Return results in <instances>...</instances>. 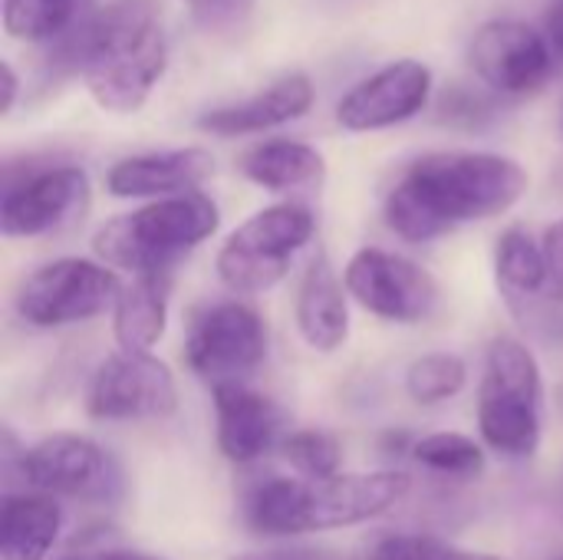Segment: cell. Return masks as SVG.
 <instances>
[{"mask_svg":"<svg viewBox=\"0 0 563 560\" xmlns=\"http://www.w3.org/2000/svg\"><path fill=\"white\" fill-rule=\"evenodd\" d=\"M528 172L492 152H432L416 158L386 195V224L412 244L435 241L459 224L515 208Z\"/></svg>","mask_w":563,"mask_h":560,"instance_id":"obj_1","label":"cell"},{"mask_svg":"<svg viewBox=\"0 0 563 560\" xmlns=\"http://www.w3.org/2000/svg\"><path fill=\"white\" fill-rule=\"evenodd\" d=\"M412 488L406 472H356L336 479H274L254 488L247 521L271 538L336 531L373 521L396 508Z\"/></svg>","mask_w":563,"mask_h":560,"instance_id":"obj_2","label":"cell"},{"mask_svg":"<svg viewBox=\"0 0 563 560\" xmlns=\"http://www.w3.org/2000/svg\"><path fill=\"white\" fill-rule=\"evenodd\" d=\"M168 63L165 33L152 0H112L92 10L82 79L109 112H135L158 86Z\"/></svg>","mask_w":563,"mask_h":560,"instance_id":"obj_3","label":"cell"},{"mask_svg":"<svg viewBox=\"0 0 563 560\" xmlns=\"http://www.w3.org/2000/svg\"><path fill=\"white\" fill-rule=\"evenodd\" d=\"M218 205L201 191H188L106 221L92 238V251L106 267H122L135 277L172 274L185 254L218 231Z\"/></svg>","mask_w":563,"mask_h":560,"instance_id":"obj_4","label":"cell"},{"mask_svg":"<svg viewBox=\"0 0 563 560\" xmlns=\"http://www.w3.org/2000/svg\"><path fill=\"white\" fill-rule=\"evenodd\" d=\"M478 429L492 452L531 459L544 429V380L538 356L515 337L488 347L478 386Z\"/></svg>","mask_w":563,"mask_h":560,"instance_id":"obj_5","label":"cell"},{"mask_svg":"<svg viewBox=\"0 0 563 560\" xmlns=\"http://www.w3.org/2000/svg\"><path fill=\"white\" fill-rule=\"evenodd\" d=\"M317 221L303 205H271L238 224L218 251V277L234 294H264L277 287L290 261L313 241Z\"/></svg>","mask_w":563,"mask_h":560,"instance_id":"obj_6","label":"cell"},{"mask_svg":"<svg viewBox=\"0 0 563 560\" xmlns=\"http://www.w3.org/2000/svg\"><path fill=\"white\" fill-rule=\"evenodd\" d=\"M122 284L112 267L86 257H59L33 271L20 294L16 310L26 323L40 330L86 323L109 307H115Z\"/></svg>","mask_w":563,"mask_h":560,"instance_id":"obj_7","label":"cell"},{"mask_svg":"<svg viewBox=\"0 0 563 560\" xmlns=\"http://www.w3.org/2000/svg\"><path fill=\"white\" fill-rule=\"evenodd\" d=\"M267 356V327L261 314L241 300H221L191 317L185 337V363L201 380L231 383L254 373Z\"/></svg>","mask_w":563,"mask_h":560,"instance_id":"obj_8","label":"cell"},{"mask_svg":"<svg viewBox=\"0 0 563 560\" xmlns=\"http://www.w3.org/2000/svg\"><path fill=\"white\" fill-rule=\"evenodd\" d=\"M26 485L49 498L109 505L122 495V472L112 455L86 436L56 432L40 439L20 459Z\"/></svg>","mask_w":563,"mask_h":560,"instance_id":"obj_9","label":"cell"},{"mask_svg":"<svg viewBox=\"0 0 563 560\" xmlns=\"http://www.w3.org/2000/svg\"><path fill=\"white\" fill-rule=\"evenodd\" d=\"M346 294L369 314L389 323H422L439 307L435 277L393 251L363 248L343 271Z\"/></svg>","mask_w":563,"mask_h":560,"instance_id":"obj_10","label":"cell"},{"mask_svg":"<svg viewBox=\"0 0 563 560\" xmlns=\"http://www.w3.org/2000/svg\"><path fill=\"white\" fill-rule=\"evenodd\" d=\"M86 409L99 422L168 419L178 409V386L172 370L152 353H112L92 373Z\"/></svg>","mask_w":563,"mask_h":560,"instance_id":"obj_11","label":"cell"},{"mask_svg":"<svg viewBox=\"0 0 563 560\" xmlns=\"http://www.w3.org/2000/svg\"><path fill=\"white\" fill-rule=\"evenodd\" d=\"M89 208V178L76 165L40 168L10 182L0 205L3 238H43L76 224Z\"/></svg>","mask_w":563,"mask_h":560,"instance_id":"obj_12","label":"cell"},{"mask_svg":"<svg viewBox=\"0 0 563 560\" xmlns=\"http://www.w3.org/2000/svg\"><path fill=\"white\" fill-rule=\"evenodd\" d=\"M472 66L495 92L528 96L554 73L551 40L518 20H492L472 40Z\"/></svg>","mask_w":563,"mask_h":560,"instance_id":"obj_13","label":"cell"},{"mask_svg":"<svg viewBox=\"0 0 563 560\" xmlns=\"http://www.w3.org/2000/svg\"><path fill=\"white\" fill-rule=\"evenodd\" d=\"M432 92V73L419 59H396L356 83L336 106V119L350 132H379L419 116Z\"/></svg>","mask_w":563,"mask_h":560,"instance_id":"obj_14","label":"cell"},{"mask_svg":"<svg viewBox=\"0 0 563 560\" xmlns=\"http://www.w3.org/2000/svg\"><path fill=\"white\" fill-rule=\"evenodd\" d=\"M214 416L218 449L234 465H251L267 455L284 426L277 403L241 380L214 386Z\"/></svg>","mask_w":563,"mask_h":560,"instance_id":"obj_15","label":"cell"},{"mask_svg":"<svg viewBox=\"0 0 563 560\" xmlns=\"http://www.w3.org/2000/svg\"><path fill=\"white\" fill-rule=\"evenodd\" d=\"M214 172V158L205 149H168L122 158L109 168L106 188L115 198H178L195 191Z\"/></svg>","mask_w":563,"mask_h":560,"instance_id":"obj_16","label":"cell"},{"mask_svg":"<svg viewBox=\"0 0 563 560\" xmlns=\"http://www.w3.org/2000/svg\"><path fill=\"white\" fill-rule=\"evenodd\" d=\"M310 106H313V83L303 73H290V76H280L277 83H271L267 89L254 92L244 102L205 112L198 119V125L211 135H221V139L254 135V132L277 129L284 122L307 116Z\"/></svg>","mask_w":563,"mask_h":560,"instance_id":"obj_17","label":"cell"},{"mask_svg":"<svg viewBox=\"0 0 563 560\" xmlns=\"http://www.w3.org/2000/svg\"><path fill=\"white\" fill-rule=\"evenodd\" d=\"M297 330L320 353H336L350 337L346 284L336 277L327 254H317L303 271L297 290Z\"/></svg>","mask_w":563,"mask_h":560,"instance_id":"obj_18","label":"cell"},{"mask_svg":"<svg viewBox=\"0 0 563 560\" xmlns=\"http://www.w3.org/2000/svg\"><path fill=\"white\" fill-rule=\"evenodd\" d=\"M168 297L172 274H139L132 284H122V294L112 307V330L125 353H152V347L165 337Z\"/></svg>","mask_w":563,"mask_h":560,"instance_id":"obj_19","label":"cell"},{"mask_svg":"<svg viewBox=\"0 0 563 560\" xmlns=\"http://www.w3.org/2000/svg\"><path fill=\"white\" fill-rule=\"evenodd\" d=\"M63 528L49 495H7L0 512V560H46Z\"/></svg>","mask_w":563,"mask_h":560,"instance_id":"obj_20","label":"cell"},{"mask_svg":"<svg viewBox=\"0 0 563 560\" xmlns=\"http://www.w3.org/2000/svg\"><path fill=\"white\" fill-rule=\"evenodd\" d=\"M241 172L247 182L267 191H297V188H317L327 175V162L307 142L271 139L244 152Z\"/></svg>","mask_w":563,"mask_h":560,"instance_id":"obj_21","label":"cell"},{"mask_svg":"<svg viewBox=\"0 0 563 560\" xmlns=\"http://www.w3.org/2000/svg\"><path fill=\"white\" fill-rule=\"evenodd\" d=\"M495 277L518 314L528 300H548V261L541 241H534L525 228H508L495 248Z\"/></svg>","mask_w":563,"mask_h":560,"instance_id":"obj_22","label":"cell"},{"mask_svg":"<svg viewBox=\"0 0 563 560\" xmlns=\"http://www.w3.org/2000/svg\"><path fill=\"white\" fill-rule=\"evenodd\" d=\"M89 0H3V26L10 36L26 43H53L59 40Z\"/></svg>","mask_w":563,"mask_h":560,"instance_id":"obj_23","label":"cell"},{"mask_svg":"<svg viewBox=\"0 0 563 560\" xmlns=\"http://www.w3.org/2000/svg\"><path fill=\"white\" fill-rule=\"evenodd\" d=\"M412 459L445 479H478L485 472V452L462 432H432L412 446Z\"/></svg>","mask_w":563,"mask_h":560,"instance_id":"obj_24","label":"cell"},{"mask_svg":"<svg viewBox=\"0 0 563 560\" xmlns=\"http://www.w3.org/2000/svg\"><path fill=\"white\" fill-rule=\"evenodd\" d=\"M465 383H468V366L455 353H429L406 370V393L422 406H435L459 396Z\"/></svg>","mask_w":563,"mask_h":560,"instance_id":"obj_25","label":"cell"},{"mask_svg":"<svg viewBox=\"0 0 563 560\" xmlns=\"http://www.w3.org/2000/svg\"><path fill=\"white\" fill-rule=\"evenodd\" d=\"M284 459L300 479H336L343 465V446L323 429H300L284 439Z\"/></svg>","mask_w":563,"mask_h":560,"instance_id":"obj_26","label":"cell"},{"mask_svg":"<svg viewBox=\"0 0 563 560\" xmlns=\"http://www.w3.org/2000/svg\"><path fill=\"white\" fill-rule=\"evenodd\" d=\"M366 560H508L488 551H468L429 535H393L373 545Z\"/></svg>","mask_w":563,"mask_h":560,"instance_id":"obj_27","label":"cell"},{"mask_svg":"<svg viewBox=\"0 0 563 560\" xmlns=\"http://www.w3.org/2000/svg\"><path fill=\"white\" fill-rule=\"evenodd\" d=\"M257 0H185V7L191 10V17L205 26V30H231L238 23H244L251 17Z\"/></svg>","mask_w":563,"mask_h":560,"instance_id":"obj_28","label":"cell"},{"mask_svg":"<svg viewBox=\"0 0 563 560\" xmlns=\"http://www.w3.org/2000/svg\"><path fill=\"white\" fill-rule=\"evenodd\" d=\"M544 261H548V300L563 307V218L544 231Z\"/></svg>","mask_w":563,"mask_h":560,"instance_id":"obj_29","label":"cell"},{"mask_svg":"<svg viewBox=\"0 0 563 560\" xmlns=\"http://www.w3.org/2000/svg\"><path fill=\"white\" fill-rule=\"evenodd\" d=\"M442 112H445L452 122H482L492 109H488V102H485L478 92L452 89V92H445V99H442Z\"/></svg>","mask_w":563,"mask_h":560,"instance_id":"obj_30","label":"cell"},{"mask_svg":"<svg viewBox=\"0 0 563 560\" xmlns=\"http://www.w3.org/2000/svg\"><path fill=\"white\" fill-rule=\"evenodd\" d=\"M231 560H343L333 551H317V548H274V551H254V554H238Z\"/></svg>","mask_w":563,"mask_h":560,"instance_id":"obj_31","label":"cell"},{"mask_svg":"<svg viewBox=\"0 0 563 560\" xmlns=\"http://www.w3.org/2000/svg\"><path fill=\"white\" fill-rule=\"evenodd\" d=\"M544 30H548V40L563 53V0H551L548 10H544Z\"/></svg>","mask_w":563,"mask_h":560,"instance_id":"obj_32","label":"cell"},{"mask_svg":"<svg viewBox=\"0 0 563 560\" xmlns=\"http://www.w3.org/2000/svg\"><path fill=\"white\" fill-rule=\"evenodd\" d=\"M59 560H162L142 551H79V554H66Z\"/></svg>","mask_w":563,"mask_h":560,"instance_id":"obj_33","label":"cell"},{"mask_svg":"<svg viewBox=\"0 0 563 560\" xmlns=\"http://www.w3.org/2000/svg\"><path fill=\"white\" fill-rule=\"evenodd\" d=\"M0 79H3V92H0V112L7 116V112L13 109V102H16V89H20V83H16V73H13V66H10V63H3V66H0Z\"/></svg>","mask_w":563,"mask_h":560,"instance_id":"obj_34","label":"cell"},{"mask_svg":"<svg viewBox=\"0 0 563 560\" xmlns=\"http://www.w3.org/2000/svg\"><path fill=\"white\" fill-rule=\"evenodd\" d=\"M561 560H563V558H561Z\"/></svg>","mask_w":563,"mask_h":560,"instance_id":"obj_35","label":"cell"}]
</instances>
